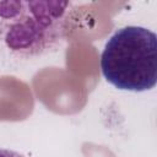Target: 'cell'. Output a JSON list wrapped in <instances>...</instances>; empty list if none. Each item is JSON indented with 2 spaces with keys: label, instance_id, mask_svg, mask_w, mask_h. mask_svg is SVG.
<instances>
[{
  "label": "cell",
  "instance_id": "1",
  "mask_svg": "<svg viewBox=\"0 0 157 157\" xmlns=\"http://www.w3.org/2000/svg\"><path fill=\"white\" fill-rule=\"evenodd\" d=\"M69 1H0V42L13 55L33 58L58 49Z\"/></svg>",
  "mask_w": 157,
  "mask_h": 157
},
{
  "label": "cell",
  "instance_id": "2",
  "mask_svg": "<svg viewBox=\"0 0 157 157\" xmlns=\"http://www.w3.org/2000/svg\"><path fill=\"white\" fill-rule=\"evenodd\" d=\"M104 78L118 90L142 92L157 82V36L141 26L119 28L101 55Z\"/></svg>",
  "mask_w": 157,
  "mask_h": 157
},
{
  "label": "cell",
  "instance_id": "3",
  "mask_svg": "<svg viewBox=\"0 0 157 157\" xmlns=\"http://www.w3.org/2000/svg\"><path fill=\"white\" fill-rule=\"evenodd\" d=\"M0 157H25L21 153L12 151V150H6V148H0Z\"/></svg>",
  "mask_w": 157,
  "mask_h": 157
}]
</instances>
